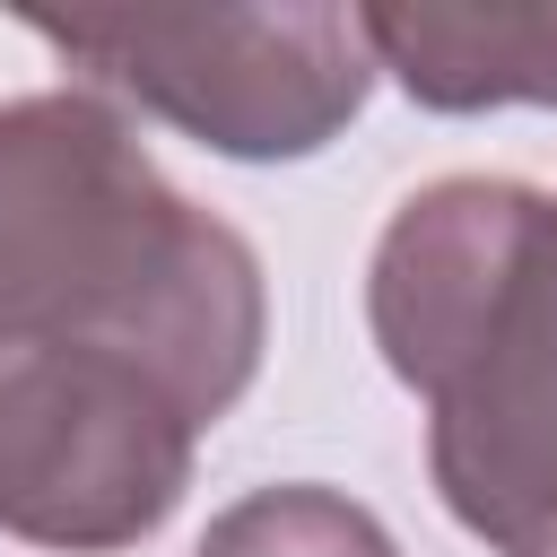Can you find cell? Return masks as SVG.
<instances>
[{
  "label": "cell",
  "instance_id": "6",
  "mask_svg": "<svg viewBox=\"0 0 557 557\" xmlns=\"http://www.w3.org/2000/svg\"><path fill=\"white\" fill-rule=\"evenodd\" d=\"M191 557H400V548L339 487H252L200 531Z\"/></svg>",
  "mask_w": 557,
  "mask_h": 557
},
{
  "label": "cell",
  "instance_id": "4",
  "mask_svg": "<svg viewBox=\"0 0 557 557\" xmlns=\"http://www.w3.org/2000/svg\"><path fill=\"white\" fill-rule=\"evenodd\" d=\"M200 426L122 357H0V531L61 557L139 548L191 487Z\"/></svg>",
  "mask_w": 557,
  "mask_h": 557
},
{
  "label": "cell",
  "instance_id": "5",
  "mask_svg": "<svg viewBox=\"0 0 557 557\" xmlns=\"http://www.w3.org/2000/svg\"><path fill=\"white\" fill-rule=\"evenodd\" d=\"M357 26L426 113L557 104V0H383Z\"/></svg>",
  "mask_w": 557,
  "mask_h": 557
},
{
  "label": "cell",
  "instance_id": "3",
  "mask_svg": "<svg viewBox=\"0 0 557 557\" xmlns=\"http://www.w3.org/2000/svg\"><path fill=\"white\" fill-rule=\"evenodd\" d=\"M96 96L139 104L148 122L244 157H313L331 148L366 96H374V52L357 9H209V17H26Z\"/></svg>",
  "mask_w": 557,
  "mask_h": 557
},
{
  "label": "cell",
  "instance_id": "2",
  "mask_svg": "<svg viewBox=\"0 0 557 557\" xmlns=\"http://www.w3.org/2000/svg\"><path fill=\"white\" fill-rule=\"evenodd\" d=\"M366 322L426 400L444 513L496 557H557V200L487 174L426 183L374 244Z\"/></svg>",
  "mask_w": 557,
  "mask_h": 557
},
{
  "label": "cell",
  "instance_id": "1",
  "mask_svg": "<svg viewBox=\"0 0 557 557\" xmlns=\"http://www.w3.org/2000/svg\"><path fill=\"white\" fill-rule=\"evenodd\" d=\"M261 331L252 244L191 209L104 96L0 104V357H122L191 426H218L261 374Z\"/></svg>",
  "mask_w": 557,
  "mask_h": 557
}]
</instances>
